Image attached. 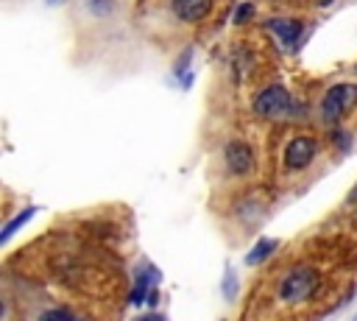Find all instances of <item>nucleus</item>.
Masks as SVG:
<instances>
[{"label":"nucleus","mask_w":357,"mask_h":321,"mask_svg":"<svg viewBox=\"0 0 357 321\" xmlns=\"http://www.w3.org/2000/svg\"><path fill=\"white\" fill-rule=\"evenodd\" d=\"M251 14H254V6H251V3H243V6L237 8V14H234V22L240 25V22H245V20H251Z\"/></svg>","instance_id":"obj_12"},{"label":"nucleus","mask_w":357,"mask_h":321,"mask_svg":"<svg viewBox=\"0 0 357 321\" xmlns=\"http://www.w3.org/2000/svg\"><path fill=\"white\" fill-rule=\"evenodd\" d=\"M156 276H159V274H156L153 268H145V271L137 276V290L131 293V304H134V307H139V304L145 301V290L151 288V282H153Z\"/></svg>","instance_id":"obj_10"},{"label":"nucleus","mask_w":357,"mask_h":321,"mask_svg":"<svg viewBox=\"0 0 357 321\" xmlns=\"http://www.w3.org/2000/svg\"><path fill=\"white\" fill-rule=\"evenodd\" d=\"M223 156H226V167H229L231 176H245V173L254 170V151L245 140H231L226 145Z\"/></svg>","instance_id":"obj_5"},{"label":"nucleus","mask_w":357,"mask_h":321,"mask_svg":"<svg viewBox=\"0 0 357 321\" xmlns=\"http://www.w3.org/2000/svg\"><path fill=\"white\" fill-rule=\"evenodd\" d=\"M351 106H357V84H349V81L335 84L321 98V120L326 126H335L340 117L351 112Z\"/></svg>","instance_id":"obj_2"},{"label":"nucleus","mask_w":357,"mask_h":321,"mask_svg":"<svg viewBox=\"0 0 357 321\" xmlns=\"http://www.w3.org/2000/svg\"><path fill=\"white\" fill-rule=\"evenodd\" d=\"M276 246H279V240H273V237H262V240H257L254 248L245 254V262H248V265H259V262H265V260L276 251Z\"/></svg>","instance_id":"obj_8"},{"label":"nucleus","mask_w":357,"mask_h":321,"mask_svg":"<svg viewBox=\"0 0 357 321\" xmlns=\"http://www.w3.org/2000/svg\"><path fill=\"white\" fill-rule=\"evenodd\" d=\"M137 321H165L162 315H156V313H148V315H139Z\"/></svg>","instance_id":"obj_14"},{"label":"nucleus","mask_w":357,"mask_h":321,"mask_svg":"<svg viewBox=\"0 0 357 321\" xmlns=\"http://www.w3.org/2000/svg\"><path fill=\"white\" fill-rule=\"evenodd\" d=\"M170 8L184 22H198L212 11V0H170Z\"/></svg>","instance_id":"obj_6"},{"label":"nucleus","mask_w":357,"mask_h":321,"mask_svg":"<svg viewBox=\"0 0 357 321\" xmlns=\"http://www.w3.org/2000/svg\"><path fill=\"white\" fill-rule=\"evenodd\" d=\"M39 321H75V318H73V313L67 307H53V310H45L39 315Z\"/></svg>","instance_id":"obj_11"},{"label":"nucleus","mask_w":357,"mask_h":321,"mask_svg":"<svg viewBox=\"0 0 357 321\" xmlns=\"http://www.w3.org/2000/svg\"><path fill=\"white\" fill-rule=\"evenodd\" d=\"M36 212H39V207H25L20 215H14V221H8V223H6V229L0 232V243H8V240H11V234H14L20 226H25Z\"/></svg>","instance_id":"obj_9"},{"label":"nucleus","mask_w":357,"mask_h":321,"mask_svg":"<svg viewBox=\"0 0 357 321\" xmlns=\"http://www.w3.org/2000/svg\"><path fill=\"white\" fill-rule=\"evenodd\" d=\"M318 156V142L312 137H293L284 145V167L287 170H304Z\"/></svg>","instance_id":"obj_4"},{"label":"nucleus","mask_w":357,"mask_h":321,"mask_svg":"<svg viewBox=\"0 0 357 321\" xmlns=\"http://www.w3.org/2000/svg\"><path fill=\"white\" fill-rule=\"evenodd\" d=\"M290 103H293V98L282 84H268L254 95L251 109L257 117L271 120V117H282L284 112H290Z\"/></svg>","instance_id":"obj_3"},{"label":"nucleus","mask_w":357,"mask_h":321,"mask_svg":"<svg viewBox=\"0 0 357 321\" xmlns=\"http://www.w3.org/2000/svg\"><path fill=\"white\" fill-rule=\"evenodd\" d=\"M321 290V274L318 268L301 262V265H293L282 279H279V299L284 304H301V301H310L315 293Z\"/></svg>","instance_id":"obj_1"},{"label":"nucleus","mask_w":357,"mask_h":321,"mask_svg":"<svg viewBox=\"0 0 357 321\" xmlns=\"http://www.w3.org/2000/svg\"><path fill=\"white\" fill-rule=\"evenodd\" d=\"M332 140H335L343 151H349V134H340V128H335V131H332Z\"/></svg>","instance_id":"obj_13"},{"label":"nucleus","mask_w":357,"mask_h":321,"mask_svg":"<svg viewBox=\"0 0 357 321\" xmlns=\"http://www.w3.org/2000/svg\"><path fill=\"white\" fill-rule=\"evenodd\" d=\"M268 31H273L276 39H282V45H287V47H293L301 39V22H296V20H271Z\"/></svg>","instance_id":"obj_7"},{"label":"nucleus","mask_w":357,"mask_h":321,"mask_svg":"<svg viewBox=\"0 0 357 321\" xmlns=\"http://www.w3.org/2000/svg\"><path fill=\"white\" fill-rule=\"evenodd\" d=\"M50 3H56V0H50Z\"/></svg>","instance_id":"obj_16"},{"label":"nucleus","mask_w":357,"mask_h":321,"mask_svg":"<svg viewBox=\"0 0 357 321\" xmlns=\"http://www.w3.org/2000/svg\"><path fill=\"white\" fill-rule=\"evenodd\" d=\"M321 3H329V0H321Z\"/></svg>","instance_id":"obj_15"}]
</instances>
